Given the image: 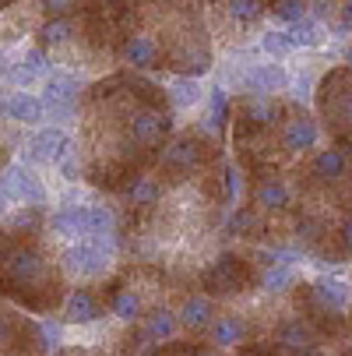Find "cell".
<instances>
[{
	"label": "cell",
	"mask_w": 352,
	"mask_h": 356,
	"mask_svg": "<svg viewBox=\"0 0 352 356\" xmlns=\"http://www.w3.org/2000/svg\"><path fill=\"white\" fill-rule=\"evenodd\" d=\"M219 180H222V191H219V205H236L240 201V191H243V177L233 163H222L219 166Z\"/></svg>",
	"instance_id": "obj_28"
},
{
	"label": "cell",
	"mask_w": 352,
	"mask_h": 356,
	"mask_svg": "<svg viewBox=\"0 0 352 356\" xmlns=\"http://www.w3.org/2000/svg\"><path fill=\"white\" fill-rule=\"evenodd\" d=\"M233 113H236V106H233V95H229V88L226 85H215L212 92H208V117L226 131V124L233 120Z\"/></svg>",
	"instance_id": "obj_26"
},
{
	"label": "cell",
	"mask_w": 352,
	"mask_h": 356,
	"mask_svg": "<svg viewBox=\"0 0 352 356\" xmlns=\"http://www.w3.org/2000/svg\"><path fill=\"white\" fill-rule=\"evenodd\" d=\"M0 187H4L8 194H11V201L15 205H46V184H42V177L35 173V166H28V163H11L4 173H0Z\"/></svg>",
	"instance_id": "obj_8"
},
{
	"label": "cell",
	"mask_w": 352,
	"mask_h": 356,
	"mask_svg": "<svg viewBox=\"0 0 352 356\" xmlns=\"http://www.w3.org/2000/svg\"><path fill=\"white\" fill-rule=\"evenodd\" d=\"M106 311L117 325H137L148 311H144V293L134 282H117L106 296Z\"/></svg>",
	"instance_id": "obj_13"
},
{
	"label": "cell",
	"mask_w": 352,
	"mask_h": 356,
	"mask_svg": "<svg viewBox=\"0 0 352 356\" xmlns=\"http://www.w3.org/2000/svg\"><path fill=\"white\" fill-rule=\"evenodd\" d=\"M120 57H124V64H131L137 71H156L162 64V46L148 32H131L120 42Z\"/></svg>",
	"instance_id": "obj_14"
},
{
	"label": "cell",
	"mask_w": 352,
	"mask_h": 356,
	"mask_svg": "<svg viewBox=\"0 0 352 356\" xmlns=\"http://www.w3.org/2000/svg\"><path fill=\"white\" fill-rule=\"evenodd\" d=\"M74 35H78L74 18H46V22L39 25V32H35V39H39V46H42V49H60V46H71V42H74Z\"/></svg>",
	"instance_id": "obj_22"
},
{
	"label": "cell",
	"mask_w": 352,
	"mask_h": 356,
	"mask_svg": "<svg viewBox=\"0 0 352 356\" xmlns=\"http://www.w3.org/2000/svg\"><path fill=\"white\" fill-rule=\"evenodd\" d=\"M4 117H8L11 124H22V127H39V124L46 120L42 95H35L32 88H11L8 106H4Z\"/></svg>",
	"instance_id": "obj_16"
},
{
	"label": "cell",
	"mask_w": 352,
	"mask_h": 356,
	"mask_svg": "<svg viewBox=\"0 0 352 356\" xmlns=\"http://www.w3.org/2000/svg\"><path fill=\"white\" fill-rule=\"evenodd\" d=\"M338 18H342V32H352V0H345V4H342Z\"/></svg>",
	"instance_id": "obj_35"
},
{
	"label": "cell",
	"mask_w": 352,
	"mask_h": 356,
	"mask_svg": "<svg viewBox=\"0 0 352 356\" xmlns=\"http://www.w3.org/2000/svg\"><path fill=\"white\" fill-rule=\"evenodd\" d=\"M124 197L134 212H152L159 201H162V184L148 173H134L127 184H124Z\"/></svg>",
	"instance_id": "obj_20"
},
{
	"label": "cell",
	"mask_w": 352,
	"mask_h": 356,
	"mask_svg": "<svg viewBox=\"0 0 352 356\" xmlns=\"http://www.w3.org/2000/svg\"><path fill=\"white\" fill-rule=\"evenodd\" d=\"M148 356H156V353H148Z\"/></svg>",
	"instance_id": "obj_43"
},
{
	"label": "cell",
	"mask_w": 352,
	"mask_h": 356,
	"mask_svg": "<svg viewBox=\"0 0 352 356\" xmlns=\"http://www.w3.org/2000/svg\"><path fill=\"white\" fill-rule=\"evenodd\" d=\"M229 356H258V353H250V349H233Z\"/></svg>",
	"instance_id": "obj_41"
},
{
	"label": "cell",
	"mask_w": 352,
	"mask_h": 356,
	"mask_svg": "<svg viewBox=\"0 0 352 356\" xmlns=\"http://www.w3.org/2000/svg\"><path fill=\"white\" fill-rule=\"evenodd\" d=\"M338 145H342V148H345V152H349V159H352V131H349V134H345V138H342V141H338Z\"/></svg>",
	"instance_id": "obj_39"
},
{
	"label": "cell",
	"mask_w": 352,
	"mask_h": 356,
	"mask_svg": "<svg viewBox=\"0 0 352 356\" xmlns=\"http://www.w3.org/2000/svg\"><path fill=\"white\" fill-rule=\"evenodd\" d=\"M141 328L148 332V339H152L156 346H169V342H176L180 335H183V328H180V318H176V311L173 307H152L144 318H141Z\"/></svg>",
	"instance_id": "obj_19"
},
{
	"label": "cell",
	"mask_w": 352,
	"mask_h": 356,
	"mask_svg": "<svg viewBox=\"0 0 352 356\" xmlns=\"http://www.w3.org/2000/svg\"><path fill=\"white\" fill-rule=\"evenodd\" d=\"M71 152H74V141H71L67 127L49 124V127H35L32 138L22 145V163H28V166H53L57 170Z\"/></svg>",
	"instance_id": "obj_3"
},
{
	"label": "cell",
	"mask_w": 352,
	"mask_h": 356,
	"mask_svg": "<svg viewBox=\"0 0 352 356\" xmlns=\"http://www.w3.org/2000/svg\"><path fill=\"white\" fill-rule=\"evenodd\" d=\"M60 170V177L67 180V184H78V177H81V166H78V152H71V156L57 166Z\"/></svg>",
	"instance_id": "obj_34"
},
{
	"label": "cell",
	"mask_w": 352,
	"mask_h": 356,
	"mask_svg": "<svg viewBox=\"0 0 352 356\" xmlns=\"http://www.w3.org/2000/svg\"><path fill=\"white\" fill-rule=\"evenodd\" d=\"M176 318H180V328L187 335H205L212 328V321L219 318L215 311V296L212 293H187L176 307Z\"/></svg>",
	"instance_id": "obj_11"
},
{
	"label": "cell",
	"mask_w": 352,
	"mask_h": 356,
	"mask_svg": "<svg viewBox=\"0 0 352 356\" xmlns=\"http://www.w3.org/2000/svg\"><path fill=\"white\" fill-rule=\"evenodd\" d=\"M289 32H292V39H296V46H321L324 39H328V32H324V22H317V18H303V22H296V25H289Z\"/></svg>",
	"instance_id": "obj_29"
},
{
	"label": "cell",
	"mask_w": 352,
	"mask_h": 356,
	"mask_svg": "<svg viewBox=\"0 0 352 356\" xmlns=\"http://www.w3.org/2000/svg\"><path fill=\"white\" fill-rule=\"evenodd\" d=\"M240 85L250 95H282V92H289L292 74H289V67H282V60H265V64H254L250 71H243Z\"/></svg>",
	"instance_id": "obj_9"
},
{
	"label": "cell",
	"mask_w": 352,
	"mask_h": 356,
	"mask_svg": "<svg viewBox=\"0 0 352 356\" xmlns=\"http://www.w3.org/2000/svg\"><path fill=\"white\" fill-rule=\"evenodd\" d=\"M74 4H78V0H39V8L49 18H71L74 15Z\"/></svg>",
	"instance_id": "obj_32"
},
{
	"label": "cell",
	"mask_w": 352,
	"mask_h": 356,
	"mask_svg": "<svg viewBox=\"0 0 352 356\" xmlns=\"http://www.w3.org/2000/svg\"><path fill=\"white\" fill-rule=\"evenodd\" d=\"M205 286H208L212 296H236V293H243V261L219 258L205 272Z\"/></svg>",
	"instance_id": "obj_18"
},
{
	"label": "cell",
	"mask_w": 352,
	"mask_h": 356,
	"mask_svg": "<svg viewBox=\"0 0 352 356\" xmlns=\"http://www.w3.org/2000/svg\"><path fill=\"white\" fill-rule=\"evenodd\" d=\"M15 335H18V328H15V318L0 307V353H8V346L15 342Z\"/></svg>",
	"instance_id": "obj_33"
},
{
	"label": "cell",
	"mask_w": 352,
	"mask_h": 356,
	"mask_svg": "<svg viewBox=\"0 0 352 356\" xmlns=\"http://www.w3.org/2000/svg\"><path fill=\"white\" fill-rule=\"evenodd\" d=\"M310 296L321 311L328 314H345L352 307V282L342 279V275H321L314 286H310Z\"/></svg>",
	"instance_id": "obj_15"
},
{
	"label": "cell",
	"mask_w": 352,
	"mask_h": 356,
	"mask_svg": "<svg viewBox=\"0 0 352 356\" xmlns=\"http://www.w3.org/2000/svg\"><path fill=\"white\" fill-rule=\"evenodd\" d=\"M285 156H303V152H314L317 141H321V124L307 113L299 110V103L289 106V117L282 120V134H278Z\"/></svg>",
	"instance_id": "obj_7"
},
{
	"label": "cell",
	"mask_w": 352,
	"mask_h": 356,
	"mask_svg": "<svg viewBox=\"0 0 352 356\" xmlns=\"http://www.w3.org/2000/svg\"><path fill=\"white\" fill-rule=\"evenodd\" d=\"M246 335H250V325H246V318H240V314H219V318L212 321V328L205 332L208 346H215V349H222V353L240 349V346L246 342Z\"/></svg>",
	"instance_id": "obj_17"
},
{
	"label": "cell",
	"mask_w": 352,
	"mask_h": 356,
	"mask_svg": "<svg viewBox=\"0 0 352 356\" xmlns=\"http://www.w3.org/2000/svg\"><path fill=\"white\" fill-rule=\"evenodd\" d=\"M190 356H226V353L215 349V346H205V349H197V353H190Z\"/></svg>",
	"instance_id": "obj_38"
},
{
	"label": "cell",
	"mask_w": 352,
	"mask_h": 356,
	"mask_svg": "<svg viewBox=\"0 0 352 356\" xmlns=\"http://www.w3.org/2000/svg\"><path fill=\"white\" fill-rule=\"evenodd\" d=\"M22 64L35 74V78H49L53 71H49V49H42V46H32L28 54L22 57Z\"/></svg>",
	"instance_id": "obj_31"
},
{
	"label": "cell",
	"mask_w": 352,
	"mask_h": 356,
	"mask_svg": "<svg viewBox=\"0 0 352 356\" xmlns=\"http://www.w3.org/2000/svg\"><path fill=\"white\" fill-rule=\"evenodd\" d=\"M169 127H173L169 113H162L156 106H137L127 117V141L134 148H159V145H166Z\"/></svg>",
	"instance_id": "obj_6"
},
{
	"label": "cell",
	"mask_w": 352,
	"mask_h": 356,
	"mask_svg": "<svg viewBox=\"0 0 352 356\" xmlns=\"http://www.w3.org/2000/svg\"><path fill=\"white\" fill-rule=\"evenodd\" d=\"M349 173H352V159L342 145H328V148L310 152V177L317 184H342Z\"/></svg>",
	"instance_id": "obj_12"
},
{
	"label": "cell",
	"mask_w": 352,
	"mask_h": 356,
	"mask_svg": "<svg viewBox=\"0 0 352 356\" xmlns=\"http://www.w3.org/2000/svg\"><path fill=\"white\" fill-rule=\"evenodd\" d=\"M296 286V268L289 265V261H268V265H261V293H268V296H282V293H289Z\"/></svg>",
	"instance_id": "obj_23"
},
{
	"label": "cell",
	"mask_w": 352,
	"mask_h": 356,
	"mask_svg": "<svg viewBox=\"0 0 352 356\" xmlns=\"http://www.w3.org/2000/svg\"><path fill=\"white\" fill-rule=\"evenodd\" d=\"M201 99H205V92H201V81H197V78H190V74L173 78V85H169V103H173L176 110H190V106L201 103Z\"/></svg>",
	"instance_id": "obj_24"
},
{
	"label": "cell",
	"mask_w": 352,
	"mask_h": 356,
	"mask_svg": "<svg viewBox=\"0 0 352 356\" xmlns=\"http://www.w3.org/2000/svg\"><path fill=\"white\" fill-rule=\"evenodd\" d=\"M85 92V81L78 74H64V71H53L49 78H42V106H46V120L57 124V127H67L74 117H78V99Z\"/></svg>",
	"instance_id": "obj_1"
},
{
	"label": "cell",
	"mask_w": 352,
	"mask_h": 356,
	"mask_svg": "<svg viewBox=\"0 0 352 356\" xmlns=\"http://www.w3.org/2000/svg\"><path fill=\"white\" fill-rule=\"evenodd\" d=\"M250 209H258L261 216H282L285 209H292V187L278 173L258 177L254 194H250Z\"/></svg>",
	"instance_id": "obj_10"
},
{
	"label": "cell",
	"mask_w": 352,
	"mask_h": 356,
	"mask_svg": "<svg viewBox=\"0 0 352 356\" xmlns=\"http://www.w3.org/2000/svg\"><path fill=\"white\" fill-rule=\"evenodd\" d=\"M345 67H349V71H352V42H349V46H345Z\"/></svg>",
	"instance_id": "obj_40"
},
{
	"label": "cell",
	"mask_w": 352,
	"mask_h": 356,
	"mask_svg": "<svg viewBox=\"0 0 352 356\" xmlns=\"http://www.w3.org/2000/svg\"><path fill=\"white\" fill-rule=\"evenodd\" d=\"M310 342H314L310 321H303V318H285V321H278V328H275V346L285 349L289 356H296L299 349H307Z\"/></svg>",
	"instance_id": "obj_21"
},
{
	"label": "cell",
	"mask_w": 352,
	"mask_h": 356,
	"mask_svg": "<svg viewBox=\"0 0 352 356\" xmlns=\"http://www.w3.org/2000/svg\"><path fill=\"white\" fill-rule=\"evenodd\" d=\"M338 240H342V243L349 247V254H352V216H349V219H345V226L338 229Z\"/></svg>",
	"instance_id": "obj_36"
},
{
	"label": "cell",
	"mask_w": 352,
	"mask_h": 356,
	"mask_svg": "<svg viewBox=\"0 0 352 356\" xmlns=\"http://www.w3.org/2000/svg\"><path fill=\"white\" fill-rule=\"evenodd\" d=\"M11 209H15V201H11V194H8L4 187H0V219H4V216H8Z\"/></svg>",
	"instance_id": "obj_37"
},
{
	"label": "cell",
	"mask_w": 352,
	"mask_h": 356,
	"mask_svg": "<svg viewBox=\"0 0 352 356\" xmlns=\"http://www.w3.org/2000/svg\"><path fill=\"white\" fill-rule=\"evenodd\" d=\"M296 39H292V32L289 29H268L265 35H261V54L268 57V60H285L289 54H296Z\"/></svg>",
	"instance_id": "obj_25"
},
{
	"label": "cell",
	"mask_w": 352,
	"mask_h": 356,
	"mask_svg": "<svg viewBox=\"0 0 352 356\" xmlns=\"http://www.w3.org/2000/svg\"><path fill=\"white\" fill-rule=\"evenodd\" d=\"M271 15L278 22H285V29H289L310 15V0H271Z\"/></svg>",
	"instance_id": "obj_30"
},
{
	"label": "cell",
	"mask_w": 352,
	"mask_h": 356,
	"mask_svg": "<svg viewBox=\"0 0 352 356\" xmlns=\"http://www.w3.org/2000/svg\"><path fill=\"white\" fill-rule=\"evenodd\" d=\"M236 138H254V134H265L271 131L278 120H285V106L278 103L275 95H243V103L236 106Z\"/></svg>",
	"instance_id": "obj_4"
},
{
	"label": "cell",
	"mask_w": 352,
	"mask_h": 356,
	"mask_svg": "<svg viewBox=\"0 0 352 356\" xmlns=\"http://www.w3.org/2000/svg\"><path fill=\"white\" fill-rule=\"evenodd\" d=\"M222 4H226V15H229L233 22H240V25H254V22H261V15L268 11L265 0H222Z\"/></svg>",
	"instance_id": "obj_27"
},
{
	"label": "cell",
	"mask_w": 352,
	"mask_h": 356,
	"mask_svg": "<svg viewBox=\"0 0 352 356\" xmlns=\"http://www.w3.org/2000/svg\"><path fill=\"white\" fill-rule=\"evenodd\" d=\"M134 4H144V0H134Z\"/></svg>",
	"instance_id": "obj_42"
},
{
	"label": "cell",
	"mask_w": 352,
	"mask_h": 356,
	"mask_svg": "<svg viewBox=\"0 0 352 356\" xmlns=\"http://www.w3.org/2000/svg\"><path fill=\"white\" fill-rule=\"evenodd\" d=\"M106 300L99 296L95 289L88 286H78L71 293H64V303H60V321L67 328H88V325H103L106 321Z\"/></svg>",
	"instance_id": "obj_5"
},
{
	"label": "cell",
	"mask_w": 352,
	"mask_h": 356,
	"mask_svg": "<svg viewBox=\"0 0 352 356\" xmlns=\"http://www.w3.org/2000/svg\"><path fill=\"white\" fill-rule=\"evenodd\" d=\"M212 145L201 138L197 131H183L176 134L173 141L162 145V156H159V170L169 173V177H190L194 170L205 166Z\"/></svg>",
	"instance_id": "obj_2"
}]
</instances>
